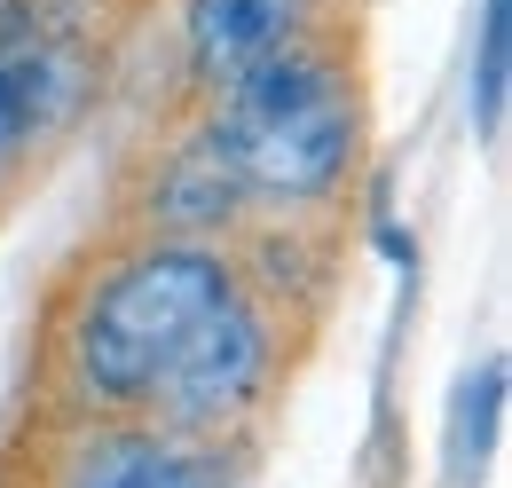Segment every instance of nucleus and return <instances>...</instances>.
Instances as JSON below:
<instances>
[{
  "label": "nucleus",
  "instance_id": "f257e3e1",
  "mask_svg": "<svg viewBox=\"0 0 512 488\" xmlns=\"http://www.w3.org/2000/svg\"><path fill=\"white\" fill-rule=\"evenodd\" d=\"M245 284V252L213 237H127L71 276L48 315V418L103 426L142 418L190 331Z\"/></svg>",
  "mask_w": 512,
  "mask_h": 488
},
{
  "label": "nucleus",
  "instance_id": "f03ea898",
  "mask_svg": "<svg viewBox=\"0 0 512 488\" xmlns=\"http://www.w3.org/2000/svg\"><path fill=\"white\" fill-rule=\"evenodd\" d=\"M363 134L371 103L355 40L339 24L284 40L276 56L229 71L221 87H197V119L182 126V142L237 189V205L276 221L339 205L363 166Z\"/></svg>",
  "mask_w": 512,
  "mask_h": 488
},
{
  "label": "nucleus",
  "instance_id": "7ed1b4c3",
  "mask_svg": "<svg viewBox=\"0 0 512 488\" xmlns=\"http://www.w3.org/2000/svg\"><path fill=\"white\" fill-rule=\"evenodd\" d=\"M284 331H292L284 292L245 268V284L190 331V347L158 378V394H150L142 418L182 433V441H197V449H221V457H229V449L276 410V394H284V370H292Z\"/></svg>",
  "mask_w": 512,
  "mask_h": 488
},
{
  "label": "nucleus",
  "instance_id": "0eeeda50",
  "mask_svg": "<svg viewBox=\"0 0 512 488\" xmlns=\"http://www.w3.org/2000/svg\"><path fill=\"white\" fill-rule=\"evenodd\" d=\"M505 95H512V0H481L473 24V79H465V119L481 142L505 134Z\"/></svg>",
  "mask_w": 512,
  "mask_h": 488
},
{
  "label": "nucleus",
  "instance_id": "6e6552de",
  "mask_svg": "<svg viewBox=\"0 0 512 488\" xmlns=\"http://www.w3.org/2000/svg\"><path fill=\"white\" fill-rule=\"evenodd\" d=\"M497 410H505V363H481L457 394V433H449V473H481L489 441H497Z\"/></svg>",
  "mask_w": 512,
  "mask_h": 488
},
{
  "label": "nucleus",
  "instance_id": "20e7f679",
  "mask_svg": "<svg viewBox=\"0 0 512 488\" xmlns=\"http://www.w3.org/2000/svg\"><path fill=\"white\" fill-rule=\"evenodd\" d=\"M95 95V56L64 16L0 24V197Z\"/></svg>",
  "mask_w": 512,
  "mask_h": 488
},
{
  "label": "nucleus",
  "instance_id": "423d86ee",
  "mask_svg": "<svg viewBox=\"0 0 512 488\" xmlns=\"http://www.w3.org/2000/svg\"><path fill=\"white\" fill-rule=\"evenodd\" d=\"M323 8L331 0H182V71L197 87H221L229 71L276 56L284 40H300L316 24H339Z\"/></svg>",
  "mask_w": 512,
  "mask_h": 488
},
{
  "label": "nucleus",
  "instance_id": "39448f33",
  "mask_svg": "<svg viewBox=\"0 0 512 488\" xmlns=\"http://www.w3.org/2000/svg\"><path fill=\"white\" fill-rule=\"evenodd\" d=\"M48 488H229L221 449H197L150 418H103V426H64V457Z\"/></svg>",
  "mask_w": 512,
  "mask_h": 488
}]
</instances>
